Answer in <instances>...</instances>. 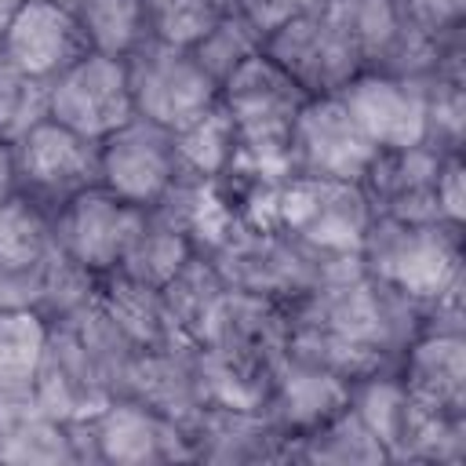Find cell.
Instances as JSON below:
<instances>
[{
    "instance_id": "30",
    "label": "cell",
    "mask_w": 466,
    "mask_h": 466,
    "mask_svg": "<svg viewBox=\"0 0 466 466\" xmlns=\"http://www.w3.org/2000/svg\"><path fill=\"white\" fill-rule=\"evenodd\" d=\"M400 11L411 22V29H419L426 40L462 36L466 0H400Z\"/></svg>"
},
{
    "instance_id": "27",
    "label": "cell",
    "mask_w": 466,
    "mask_h": 466,
    "mask_svg": "<svg viewBox=\"0 0 466 466\" xmlns=\"http://www.w3.org/2000/svg\"><path fill=\"white\" fill-rule=\"evenodd\" d=\"M142 11L149 40L167 47H193L218 22L211 0H142Z\"/></svg>"
},
{
    "instance_id": "18",
    "label": "cell",
    "mask_w": 466,
    "mask_h": 466,
    "mask_svg": "<svg viewBox=\"0 0 466 466\" xmlns=\"http://www.w3.org/2000/svg\"><path fill=\"white\" fill-rule=\"evenodd\" d=\"M36 408H44L55 419H87L91 411H98L109 393L102 386V379L95 375L87 353L80 350L76 335L66 324H51V342L36 375V390H33Z\"/></svg>"
},
{
    "instance_id": "4",
    "label": "cell",
    "mask_w": 466,
    "mask_h": 466,
    "mask_svg": "<svg viewBox=\"0 0 466 466\" xmlns=\"http://www.w3.org/2000/svg\"><path fill=\"white\" fill-rule=\"evenodd\" d=\"M262 55L273 58L309 98L339 95L364 69L350 36L320 7L291 11L277 29L266 33Z\"/></svg>"
},
{
    "instance_id": "19",
    "label": "cell",
    "mask_w": 466,
    "mask_h": 466,
    "mask_svg": "<svg viewBox=\"0 0 466 466\" xmlns=\"http://www.w3.org/2000/svg\"><path fill=\"white\" fill-rule=\"evenodd\" d=\"M47 342L51 320L40 309H0V397L33 400Z\"/></svg>"
},
{
    "instance_id": "20",
    "label": "cell",
    "mask_w": 466,
    "mask_h": 466,
    "mask_svg": "<svg viewBox=\"0 0 466 466\" xmlns=\"http://www.w3.org/2000/svg\"><path fill=\"white\" fill-rule=\"evenodd\" d=\"M229 284L226 277L218 273V266L211 262V255L204 251H193L164 284H160V295H164V306H167V317L175 324L178 335L186 339H204L215 309L222 306Z\"/></svg>"
},
{
    "instance_id": "26",
    "label": "cell",
    "mask_w": 466,
    "mask_h": 466,
    "mask_svg": "<svg viewBox=\"0 0 466 466\" xmlns=\"http://www.w3.org/2000/svg\"><path fill=\"white\" fill-rule=\"evenodd\" d=\"M73 11L84 25L91 51L98 55L127 58L138 44L149 40L142 0H76Z\"/></svg>"
},
{
    "instance_id": "29",
    "label": "cell",
    "mask_w": 466,
    "mask_h": 466,
    "mask_svg": "<svg viewBox=\"0 0 466 466\" xmlns=\"http://www.w3.org/2000/svg\"><path fill=\"white\" fill-rule=\"evenodd\" d=\"M40 120H47V80L25 76L0 51V135L15 142Z\"/></svg>"
},
{
    "instance_id": "34",
    "label": "cell",
    "mask_w": 466,
    "mask_h": 466,
    "mask_svg": "<svg viewBox=\"0 0 466 466\" xmlns=\"http://www.w3.org/2000/svg\"><path fill=\"white\" fill-rule=\"evenodd\" d=\"M22 4H25V0H0V36H4V29L11 25V18L18 15Z\"/></svg>"
},
{
    "instance_id": "6",
    "label": "cell",
    "mask_w": 466,
    "mask_h": 466,
    "mask_svg": "<svg viewBox=\"0 0 466 466\" xmlns=\"http://www.w3.org/2000/svg\"><path fill=\"white\" fill-rule=\"evenodd\" d=\"M15 171L18 193L55 215L76 193L98 186V142L55 120H40L15 138Z\"/></svg>"
},
{
    "instance_id": "31",
    "label": "cell",
    "mask_w": 466,
    "mask_h": 466,
    "mask_svg": "<svg viewBox=\"0 0 466 466\" xmlns=\"http://www.w3.org/2000/svg\"><path fill=\"white\" fill-rule=\"evenodd\" d=\"M466 164H462V149H444L441 153V167H437V186H433V200H437V218L462 226L466 218Z\"/></svg>"
},
{
    "instance_id": "17",
    "label": "cell",
    "mask_w": 466,
    "mask_h": 466,
    "mask_svg": "<svg viewBox=\"0 0 466 466\" xmlns=\"http://www.w3.org/2000/svg\"><path fill=\"white\" fill-rule=\"evenodd\" d=\"M346 404H350V379H342L339 371L288 350L284 364L273 375V386H269L262 411L291 441H299L302 433H309L320 422H328L331 415H339Z\"/></svg>"
},
{
    "instance_id": "15",
    "label": "cell",
    "mask_w": 466,
    "mask_h": 466,
    "mask_svg": "<svg viewBox=\"0 0 466 466\" xmlns=\"http://www.w3.org/2000/svg\"><path fill=\"white\" fill-rule=\"evenodd\" d=\"M131 393L175 419L182 430L215 400L211 397V375H208V353L197 339H171L164 346H153L142 353Z\"/></svg>"
},
{
    "instance_id": "3",
    "label": "cell",
    "mask_w": 466,
    "mask_h": 466,
    "mask_svg": "<svg viewBox=\"0 0 466 466\" xmlns=\"http://www.w3.org/2000/svg\"><path fill=\"white\" fill-rule=\"evenodd\" d=\"M124 66L135 113L167 131H182L218 106V84L189 47L146 40L124 58Z\"/></svg>"
},
{
    "instance_id": "1",
    "label": "cell",
    "mask_w": 466,
    "mask_h": 466,
    "mask_svg": "<svg viewBox=\"0 0 466 466\" xmlns=\"http://www.w3.org/2000/svg\"><path fill=\"white\" fill-rule=\"evenodd\" d=\"M357 262L371 280L430 306L462 284V226L371 215Z\"/></svg>"
},
{
    "instance_id": "32",
    "label": "cell",
    "mask_w": 466,
    "mask_h": 466,
    "mask_svg": "<svg viewBox=\"0 0 466 466\" xmlns=\"http://www.w3.org/2000/svg\"><path fill=\"white\" fill-rule=\"evenodd\" d=\"M218 7V15H233L240 22H248L262 40L269 29H277L291 11H299L291 0H211Z\"/></svg>"
},
{
    "instance_id": "22",
    "label": "cell",
    "mask_w": 466,
    "mask_h": 466,
    "mask_svg": "<svg viewBox=\"0 0 466 466\" xmlns=\"http://www.w3.org/2000/svg\"><path fill=\"white\" fill-rule=\"evenodd\" d=\"M0 462H80L73 426L25 400L0 426Z\"/></svg>"
},
{
    "instance_id": "36",
    "label": "cell",
    "mask_w": 466,
    "mask_h": 466,
    "mask_svg": "<svg viewBox=\"0 0 466 466\" xmlns=\"http://www.w3.org/2000/svg\"><path fill=\"white\" fill-rule=\"evenodd\" d=\"M55 4H66V7H73V4H76V0H55Z\"/></svg>"
},
{
    "instance_id": "7",
    "label": "cell",
    "mask_w": 466,
    "mask_h": 466,
    "mask_svg": "<svg viewBox=\"0 0 466 466\" xmlns=\"http://www.w3.org/2000/svg\"><path fill=\"white\" fill-rule=\"evenodd\" d=\"M135 116L124 58L87 51L47 84V120L102 142Z\"/></svg>"
},
{
    "instance_id": "14",
    "label": "cell",
    "mask_w": 466,
    "mask_h": 466,
    "mask_svg": "<svg viewBox=\"0 0 466 466\" xmlns=\"http://www.w3.org/2000/svg\"><path fill=\"white\" fill-rule=\"evenodd\" d=\"M193 462H284L295 455V441L262 411L211 400L186 426Z\"/></svg>"
},
{
    "instance_id": "5",
    "label": "cell",
    "mask_w": 466,
    "mask_h": 466,
    "mask_svg": "<svg viewBox=\"0 0 466 466\" xmlns=\"http://www.w3.org/2000/svg\"><path fill=\"white\" fill-rule=\"evenodd\" d=\"M379 149L360 131L353 113L339 95L309 98L288 138V175L313 182H350L360 186Z\"/></svg>"
},
{
    "instance_id": "13",
    "label": "cell",
    "mask_w": 466,
    "mask_h": 466,
    "mask_svg": "<svg viewBox=\"0 0 466 466\" xmlns=\"http://www.w3.org/2000/svg\"><path fill=\"white\" fill-rule=\"evenodd\" d=\"M397 375L426 415L466 419V331L422 328L400 350Z\"/></svg>"
},
{
    "instance_id": "28",
    "label": "cell",
    "mask_w": 466,
    "mask_h": 466,
    "mask_svg": "<svg viewBox=\"0 0 466 466\" xmlns=\"http://www.w3.org/2000/svg\"><path fill=\"white\" fill-rule=\"evenodd\" d=\"M189 51H193L197 62L211 73V80L222 87V80H226L240 62H248L251 55L262 51V36H258L248 22H240V18H233V15H218V22H215Z\"/></svg>"
},
{
    "instance_id": "16",
    "label": "cell",
    "mask_w": 466,
    "mask_h": 466,
    "mask_svg": "<svg viewBox=\"0 0 466 466\" xmlns=\"http://www.w3.org/2000/svg\"><path fill=\"white\" fill-rule=\"evenodd\" d=\"M441 153L444 149H437L430 142L408 146V149H379L368 175L360 178L368 211L386 215V218H408V222L437 218L433 186H437Z\"/></svg>"
},
{
    "instance_id": "24",
    "label": "cell",
    "mask_w": 466,
    "mask_h": 466,
    "mask_svg": "<svg viewBox=\"0 0 466 466\" xmlns=\"http://www.w3.org/2000/svg\"><path fill=\"white\" fill-rule=\"evenodd\" d=\"M171 135H175V153H178V178L222 182L229 175L233 157H237V135L222 106H215L211 113H204L200 120Z\"/></svg>"
},
{
    "instance_id": "35",
    "label": "cell",
    "mask_w": 466,
    "mask_h": 466,
    "mask_svg": "<svg viewBox=\"0 0 466 466\" xmlns=\"http://www.w3.org/2000/svg\"><path fill=\"white\" fill-rule=\"evenodd\" d=\"M291 4H295V7H317L320 0H291Z\"/></svg>"
},
{
    "instance_id": "2",
    "label": "cell",
    "mask_w": 466,
    "mask_h": 466,
    "mask_svg": "<svg viewBox=\"0 0 466 466\" xmlns=\"http://www.w3.org/2000/svg\"><path fill=\"white\" fill-rule=\"evenodd\" d=\"M73 441L80 462H116V466H153V462H193L186 430L146 404L135 393L109 397L87 419H73Z\"/></svg>"
},
{
    "instance_id": "23",
    "label": "cell",
    "mask_w": 466,
    "mask_h": 466,
    "mask_svg": "<svg viewBox=\"0 0 466 466\" xmlns=\"http://www.w3.org/2000/svg\"><path fill=\"white\" fill-rule=\"evenodd\" d=\"M193 251H197L193 237L175 218H167L164 211L149 208L142 215V226L135 233V240L127 244V251H124L116 269L135 277V280H146V284L160 288Z\"/></svg>"
},
{
    "instance_id": "21",
    "label": "cell",
    "mask_w": 466,
    "mask_h": 466,
    "mask_svg": "<svg viewBox=\"0 0 466 466\" xmlns=\"http://www.w3.org/2000/svg\"><path fill=\"white\" fill-rule=\"evenodd\" d=\"M98 302L142 350H153V346L178 339L160 288H153L146 280H135V277L113 269V273L98 277Z\"/></svg>"
},
{
    "instance_id": "10",
    "label": "cell",
    "mask_w": 466,
    "mask_h": 466,
    "mask_svg": "<svg viewBox=\"0 0 466 466\" xmlns=\"http://www.w3.org/2000/svg\"><path fill=\"white\" fill-rule=\"evenodd\" d=\"M342 106L353 113L375 149H408L430 142V116L422 84L379 69H360L342 91Z\"/></svg>"
},
{
    "instance_id": "33",
    "label": "cell",
    "mask_w": 466,
    "mask_h": 466,
    "mask_svg": "<svg viewBox=\"0 0 466 466\" xmlns=\"http://www.w3.org/2000/svg\"><path fill=\"white\" fill-rule=\"evenodd\" d=\"M18 193V171H15V142L0 135V200Z\"/></svg>"
},
{
    "instance_id": "11",
    "label": "cell",
    "mask_w": 466,
    "mask_h": 466,
    "mask_svg": "<svg viewBox=\"0 0 466 466\" xmlns=\"http://www.w3.org/2000/svg\"><path fill=\"white\" fill-rule=\"evenodd\" d=\"M4 58L33 80H55L91 51L73 7L55 0H25L0 36Z\"/></svg>"
},
{
    "instance_id": "12",
    "label": "cell",
    "mask_w": 466,
    "mask_h": 466,
    "mask_svg": "<svg viewBox=\"0 0 466 466\" xmlns=\"http://www.w3.org/2000/svg\"><path fill=\"white\" fill-rule=\"evenodd\" d=\"M55 251L51 215L11 193L0 200V309H36L47 258Z\"/></svg>"
},
{
    "instance_id": "25",
    "label": "cell",
    "mask_w": 466,
    "mask_h": 466,
    "mask_svg": "<svg viewBox=\"0 0 466 466\" xmlns=\"http://www.w3.org/2000/svg\"><path fill=\"white\" fill-rule=\"evenodd\" d=\"M299 462H386V448L379 444V437L360 422V415L346 404L339 415H331L328 422H320L317 430L302 433L295 441V455Z\"/></svg>"
},
{
    "instance_id": "9",
    "label": "cell",
    "mask_w": 466,
    "mask_h": 466,
    "mask_svg": "<svg viewBox=\"0 0 466 466\" xmlns=\"http://www.w3.org/2000/svg\"><path fill=\"white\" fill-rule=\"evenodd\" d=\"M142 208L113 197L102 186H91L51 215L55 248L87 273L106 277L120 266L127 244L142 226Z\"/></svg>"
},
{
    "instance_id": "8",
    "label": "cell",
    "mask_w": 466,
    "mask_h": 466,
    "mask_svg": "<svg viewBox=\"0 0 466 466\" xmlns=\"http://www.w3.org/2000/svg\"><path fill=\"white\" fill-rule=\"evenodd\" d=\"M178 182L175 135L146 116L124 120L98 142V186L113 197L149 211Z\"/></svg>"
}]
</instances>
